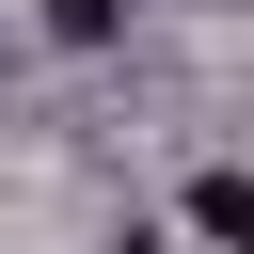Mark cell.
I'll return each instance as SVG.
<instances>
[{
    "instance_id": "obj_1",
    "label": "cell",
    "mask_w": 254,
    "mask_h": 254,
    "mask_svg": "<svg viewBox=\"0 0 254 254\" xmlns=\"http://www.w3.org/2000/svg\"><path fill=\"white\" fill-rule=\"evenodd\" d=\"M190 238L238 254V238H254V175H190Z\"/></svg>"
},
{
    "instance_id": "obj_2",
    "label": "cell",
    "mask_w": 254,
    "mask_h": 254,
    "mask_svg": "<svg viewBox=\"0 0 254 254\" xmlns=\"http://www.w3.org/2000/svg\"><path fill=\"white\" fill-rule=\"evenodd\" d=\"M48 32H64V48H95V32H111V0H48Z\"/></svg>"
},
{
    "instance_id": "obj_3",
    "label": "cell",
    "mask_w": 254,
    "mask_h": 254,
    "mask_svg": "<svg viewBox=\"0 0 254 254\" xmlns=\"http://www.w3.org/2000/svg\"><path fill=\"white\" fill-rule=\"evenodd\" d=\"M127 254H159V238H127Z\"/></svg>"
}]
</instances>
